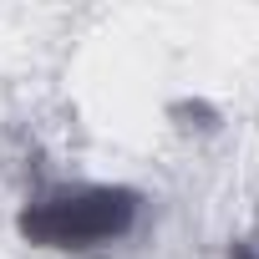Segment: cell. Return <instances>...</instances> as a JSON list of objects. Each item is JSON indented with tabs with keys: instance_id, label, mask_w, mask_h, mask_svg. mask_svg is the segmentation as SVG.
<instances>
[{
	"instance_id": "6da1fadb",
	"label": "cell",
	"mask_w": 259,
	"mask_h": 259,
	"mask_svg": "<svg viewBox=\"0 0 259 259\" xmlns=\"http://www.w3.org/2000/svg\"><path fill=\"white\" fill-rule=\"evenodd\" d=\"M143 203L148 198L127 183H56L21 203L16 234L51 254H107L133 239Z\"/></svg>"
},
{
	"instance_id": "7a4b0ae2",
	"label": "cell",
	"mask_w": 259,
	"mask_h": 259,
	"mask_svg": "<svg viewBox=\"0 0 259 259\" xmlns=\"http://www.w3.org/2000/svg\"><path fill=\"white\" fill-rule=\"evenodd\" d=\"M229 259H259V249H249V244H239V249H234Z\"/></svg>"
}]
</instances>
